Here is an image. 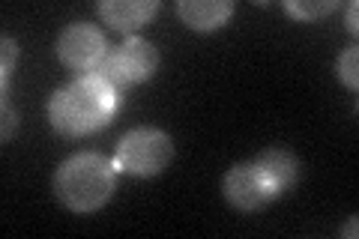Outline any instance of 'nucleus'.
<instances>
[{"label":"nucleus","mask_w":359,"mask_h":239,"mask_svg":"<svg viewBox=\"0 0 359 239\" xmlns=\"http://www.w3.org/2000/svg\"><path fill=\"white\" fill-rule=\"evenodd\" d=\"M13 60H15V42L4 36V72H0V81H4V93L9 87V72H13Z\"/></svg>","instance_id":"f8f14e48"},{"label":"nucleus","mask_w":359,"mask_h":239,"mask_svg":"<svg viewBox=\"0 0 359 239\" xmlns=\"http://www.w3.org/2000/svg\"><path fill=\"white\" fill-rule=\"evenodd\" d=\"M278 195H282L278 186L266 177V170L257 162L233 165L228 170V177H224V198L237 210H245V212L264 210L266 203H273Z\"/></svg>","instance_id":"39448f33"},{"label":"nucleus","mask_w":359,"mask_h":239,"mask_svg":"<svg viewBox=\"0 0 359 239\" xmlns=\"http://www.w3.org/2000/svg\"><path fill=\"white\" fill-rule=\"evenodd\" d=\"M344 236H351V239L356 236V219H351V224L344 227Z\"/></svg>","instance_id":"4468645a"},{"label":"nucleus","mask_w":359,"mask_h":239,"mask_svg":"<svg viewBox=\"0 0 359 239\" xmlns=\"http://www.w3.org/2000/svg\"><path fill=\"white\" fill-rule=\"evenodd\" d=\"M287 6V13H294L297 18H320V15H327V13H332L335 6V0H318V4H285Z\"/></svg>","instance_id":"9d476101"},{"label":"nucleus","mask_w":359,"mask_h":239,"mask_svg":"<svg viewBox=\"0 0 359 239\" xmlns=\"http://www.w3.org/2000/svg\"><path fill=\"white\" fill-rule=\"evenodd\" d=\"M117 111V90L99 81L93 75H84L69 87L57 90L51 96V123L63 135H90L105 126L111 114Z\"/></svg>","instance_id":"f257e3e1"},{"label":"nucleus","mask_w":359,"mask_h":239,"mask_svg":"<svg viewBox=\"0 0 359 239\" xmlns=\"http://www.w3.org/2000/svg\"><path fill=\"white\" fill-rule=\"evenodd\" d=\"M255 162L266 170V177L278 186V191L290 189L297 183V177H299V162L290 153H285V150H264L261 156L255 158Z\"/></svg>","instance_id":"1a4fd4ad"},{"label":"nucleus","mask_w":359,"mask_h":239,"mask_svg":"<svg viewBox=\"0 0 359 239\" xmlns=\"http://www.w3.org/2000/svg\"><path fill=\"white\" fill-rule=\"evenodd\" d=\"M57 54H60V60L66 66L90 72V69H96L99 60L108 54V45H105V36L93 25H81V21H75V25H69L60 33Z\"/></svg>","instance_id":"423d86ee"},{"label":"nucleus","mask_w":359,"mask_h":239,"mask_svg":"<svg viewBox=\"0 0 359 239\" xmlns=\"http://www.w3.org/2000/svg\"><path fill=\"white\" fill-rule=\"evenodd\" d=\"M356 63H359V54H356V48H347V51L339 57V78H341V81H344L347 87H351V90H356V87H359Z\"/></svg>","instance_id":"9b49d317"},{"label":"nucleus","mask_w":359,"mask_h":239,"mask_svg":"<svg viewBox=\"0 0 359 239\" xmlns=\"http://www.w3.org/2000/svg\"><path fill=\"white\" fill-rule=\"evenodd\" d=\"M156 9H159L156 0H105L99 4V15L117 30H135L147 25Z\"/></svg>","instance_id":"6e6552de"},{"label":"nucleus","mask_w":359,"mask_h":239,"mask_svg":"<svg viewBox=\"0 0 359 239\" xmlns=\"http://www.w3.org/2000/svg\"><path fill=\"white\" fill-rule=\"evenodd\" d=\"M231 0H180L177 4V15L192 30H216L231 18Z\"/></svg>","instance_id":"0eeeda50"},{"label":"nucleus","mask_w":359,"mask_h":239,"mask_svg":"<svg viewBox=\"0 0 359 239\" xmlns=\"http://www.w3.org/2000/svg\"><path fill=\"white\" fill-rule=\"evenodd\" d=\"M356 13H359V6L356 4H351V13H347V30H351V33H356Z\"/></svg>","instance_id":"ddd939ff"},{"label":"nucleus","mask_w":359,"mask_h":239,"mask_svg":"<svg viewBox=\"0 0 359 239\" xmlns=\"http://www.w3.org/2000/svg\"><path fill=\"white\" fill-rule=\"evenodd\" d=\"M114 162L99 153H78L57 168L54 191L75 212H93L114 195Z\"/></svg>","instance_id":"f03ea898"},{"label":"nucleus","mask_w":359,"mask_h":239,"mask_svg":"<svg viewBox=\"0 0 359 239\" xmlns=\"http://www.w3.org/2000/svg\"><path fill=\"white\" fill-rule=\"evenodd\" d=\"M156 66H159V51H156L147 39L132 36L123 45H117L114 51H108L102 60H99L96 69H90L84 75L99 78V81H105L108 87H114L120 93V90L129 84L147 81L156 72Z\"/></svg>","instance_id":"7ed1b4c3"},{"label":"nucleus","mask_w":359,"mask_h":239,"mask_svg":"<svg viewBox=\"0 0 359 239\" xmlns=\"http://www.w3.org/2000/svg\"><path fill=\"white\" fill-rule=\"evenodd\" d=\"M174 156V144L165 132L159 129H132L120 138L117 153H114V168L117 170H129L138 177H153L165 170V165Z\"/></svg>","instance_id":"20e7f679"}]
</instances>
